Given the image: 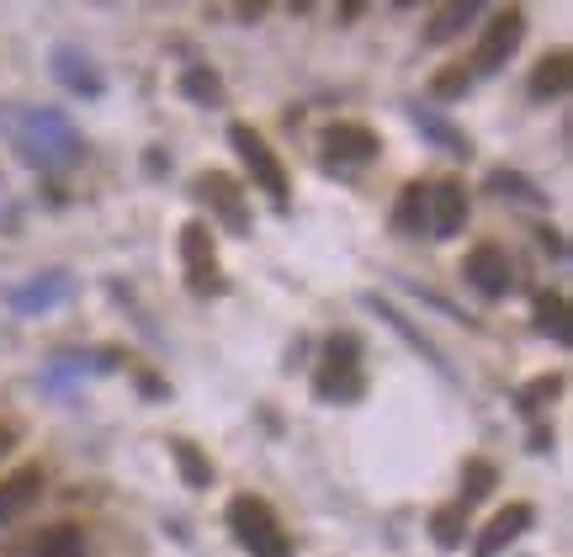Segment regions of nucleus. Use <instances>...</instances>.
Listing matches in <instances>:
<instances>
[{"mask_svg": "<svg viewBox=\"0 0 573 557\" xmlns=\"http://www.w3.org/2000/svg\"><path fill=\"white\" fill-rule=\"evenodd\" d=\"M393 234L404 240H425L430 234V181H409L399 202H393Z\"/></svg>", "mask_w": 573, "mask_h": 557, "instance_id": "nucleus-12", "label": "nucleus"}, {"mask_svg": "<svg viewBox=\"0 0 573 557\" xmlns=\"http://www.w3.org/2000/svg\"><path fill=\"white\" fill-rule=\"evenodd\" d=\"M563 398V372H542V377H531L521 393H515V409L525 414V419H536L542 409H552Z\"/></svg>", "mask_w": 573, "mask_h": 557, "instance_id": "nucleus-18", "label": "nucleus"}, {"mask_svg": "<svg viewBox=\"0 0 573 557\" xmlns=\"http://www.w3.org/2000/svg\"><path fill=\"white\" fill-rule=\"evenodd\" d=\"M525 91H531V101H552L569 91V53L552 49L536 59V70H531V80H525Z\"/></svg>", "mask_w": 573, "mask_h": 557, "instance_id": "nucleus-15", "label": "nucleus"}, {"mask_svg": "<svg viewBox=\"0 0 573 557\" xmlns=\"http://www.w3.org/2000/svg\"><path fill=\"white\" fill-rule=\"evenodd\" d=\"M181 266H187V287L197 292V297H218V292L229 287V282H223V266H218L213 229L202 219L181 229Z\"/></svg>", "mask_w": 573, "mask_h": 557, "instance_id": "nucleus-4", "label": "nucleus"}, {"mask_svg": "<svg viewBox=\"0 0 573 557\" xmlns=\"http://www.w3.org/2000/svg\"><path fill=\"white\" fill-rule=\"evenodd\" d=\"M521 38H525L521 6H504V11H494V17H489V27L478 32V49H473V64H468V70H473V74L504 70V64L515 59V49H521Z\"/></svg>", "mask_w": 573, "mask_h": 557, "instance_id": "nucleus-5", "label": "nucleus"}, {"mask_svg": "<svg viewBox=\"0 0 573 557\" xmlns=\"http://www.w3.org/2000/svg\"><path fill=\"white\" fill-rule=\"evenodd\" d=\"M229 149H234L239 160H244L250 181H255V186L271 196V207H277V213H286V207H292V181H286V170H282V160H277V149L265 144L250 122H229Z\"/></svg>", "mask_w": 573, "mask_h": 557, "instance_id": "nucleus-3", "label": "nucleus"}, {"mask_svg": "<svg viewBox=\"0 0 573 557\" xmlns=\"http://www.w3.org/2000/svg\"><path fill=\"white\" fill-rule=\"evenodd\" d=\"M478 11H483V0H452V6H446V11H441V17H435V22L425 27V43H430V49L452 43L456 32H462V27H473Z\"/></svg>", "mask_w": 573, "mask_h": 557, "instance_id": "nucleus-17", "label": "nucleus"}, {"mask_svg": "<svg viewBox=\"0 0 573 557\" xmlns=\"http://www.w3.org/2000/svg\"><path fill=\"white\" fill-rule=\"evenodd\" d=\"M366 393V372H361V340L356 335H334L324 345V356L313 366V398L324 404H356Z\"/></svg>", "mask_w": 573, "mask_h": 557, "instance_id": "nucleus-2", "label": "nucleus"}, {"mask_svg": "<svg viewBox=\"0 0 573 557\" xmlns=\"http://www.w3.org/2000/svg\"><path fill=\"white\" fill-rule=\"evenodd\" d=\"M48 494V467L43 462H22L0 478V531L17 526L27 509H38V499Z\"/></svg>", "mask_w": 573, "mask_h": 557, "instance_id": "nucleus-8", "label": "nucleus"}, {"mask_svg": "<svg viewBox=\"0 0 573 557\" xmlns=\"http://www.w3.org/2000/svg\"><path fill=\"white\" fill-rule=\"evenodd\" d=\"M239 11H244V17H261V11H265V0H239Z\"/></svg>", "mask_w": 573, "mask_h": 557, "instance_id": "nucleus-29", "label": "nucleus"}, {"mask_svg": "<svg viewBox=\"0 0 573 557\" xmlns=\"http://www.w3.org/2000/svg\"><path fill=\"white\" fill-rule=\"evenodd\" d=\"M86 547H91L86 526H74V520H59V526H48V531L32 536V541H27L17 557H86Z\"/></svg>", "mask_w": 573, "mask_h": 557, "instance_id": "nucleus-13", "label": "nucleus"}, {"mask_svg": "<svg viewBox=\"0 0 573 557\" xmlns=\"http://www.w3.org/2000/svg\"><path fill=\"white\" fill-rule=\"evenodd\" d=\"M393 6H414V0H393Z\"/></svg>", "mask_w": 573, "mask_h": 557, "instance_id": "nucleus-31", "label": "nucleus"}, {"mask_svg": "<svg viewBox=\"0 0 573 557\" xmlns=\"http://www.w3.org/2000/svg\"><path fill=\"white\" fill-rule=\"evenodd\" d=\"M170 462H175V473H181V484L191 488V494H202V488H213V478H218V467H213V457L197 446V440H187V436H170Z\"/></svg>", "mask_w": 573, "mask_h": 557, "instance_id": "nucleus-14", "label": "nucleus"}, {"mask_svg": "<svg viewBox=\"0 0 573 557\" xmlns=\"http://www.w3.org/2000/svg\"><path fill=\"white\" fill-rule=\"evenodd\" d=\"M17 446H22V425H17V419H0V462L11 457Z\"/></svg>", "mask_w": 573, "mask_h": 557, "instance_id": "nucleus-26", "label": "nucleus"}, {"mask_svg": "<svg viewBox=\"0 0 573 557\" xmlns=\"http://www.w3.org/2000/svg\"><path fill=\"white\" fill-rule=\"evenodd\" d=\"M462 282H468L478 297H504V292L515 287V271H510V255H504V244L478 240L473 250L462 255Z\"/></svg>", "mask_w": 573, "mask_h": 557, "instance_id": "nucleus-7", "label": "nucleus"}, {"mask_svg": "<svg viewBox=\"0 0 573 557\" xmlns=\"http://www.w3.org/2000/svg\"><path fill=\"white\" fill-rule=\"evenodd\" d=\"M409 118H414V128L425 133L430 144H441L446 154H456V160H468V154H473V144H468V139L456 133L452 122H441V118H435V112H425V107H409Z\"/></svg>", "mask_w": 573, "mask_h": 557, "instance_id": "nucleus-20", "label": "nucleus"}, {"mask_svg": "<svg viewBox=\"0 0 573 557\" xmlns=\"http://www.w3.org/2000/svg\"><path fill=\"white\" fill-rule=\"evenodd\" d=\"M536 244H542V250H547L552 261H563V255H569V244H563V234H557V229H547V223H542V229H536Z\"/></svg>", "mask_w": 573, "mask_h": 557, "instance_id": "nucleus-25", "label": "nucleus"}, {"mask_svg": "<svg viewBox=\"0 0 573 557\" xmlns=\"http://www.w3.org/2000/svg\"><path fill=\"white\" fill-rule=\"evenodd\" d=\"M181 97L218 107V101H223V80H218L213 70H187V74H181Z\"/></svg>", "mask_w": 573, "mask_h": 557, "instance_id": "nucleus-23", "label": "nucleus"}, {"mask_svg": "<svg viewBox=\"0 0 573 557\" xmlns=\"http://www.w3.org/2000/svg\"><path fill=\"white\" fill-rule=\"evenodd\" d=\"M468 213H473V196L462 181H430V234L435 240H456L468 229Z\"/></svg>", "mask_w": 573, "mask_h": 557, "instance_id": "nucleus-11", "label": "nucleus"}, {"mask_svg": "<svg viewBox=\"0 0 573 557\" xmlns=\"http://www.w3.org/2000/svg\"><path fill=\"white\" fill-rule=\"evenodd\" d=\"M223 520H229V536L250 557H292V536H286L277 509L265 505L261 494H234L229 509H223Z\"/></svg>", "mask_w": 573, "mask_h": 557, "instance_id": "nucleus-1", "label": "nucleus"}, {"mask_svg": "<svg viewBox=\"0 0 573 557\" xmlns=\"http://www.w3.org/2000/svg\"><path fill=\"white\" fill-rule=\"evenodd\" d=\"M191 196H197V202H208V213H218V223H223L229 234H250V207H244V192H239L234 175H223V170H202V175L191 181Z\"/></svg>", "mask_w": 573, "mask_h": 557, "instance_id": "nucleus-6", "label": "nucleus"}, {"mask_svg": "<svg viewBox=\"0 0 573 557\" xmlns=\"http://www.w3.org/2000/svg\"><path fill=\"white\" fill-rule=\"evenodd\" d=\"M319 149H324V160H340V165H372L382 154V139L372 128H361V122H330L324 133H319Z\"/></svg>", "mask_w": 573, "mask_h": 557, "instance_id": "nucleus-10", "label": "nucleus"}, {"mask_svg": "<svg viewBox=\"0 0 573 557\" xmlns=\"http://www.w3.org/2000/svg\"><path fill=\"white\" fill-rule=\"evenodd\" d=\"M531 526H536V505H525V499H510V505L494 509V515H489V526L473 536V557H500V553H510V547H515V541H521Z\"/></svg>", "mask_w": 573, "mask_h": 557, "instance_id": "nucleus-9", "label": "nucleus"}, {"mask_svg": "<svg viewBox=\"0 0 573 557\" xmlns=\"http://www.w3.org/2000/svg\"><path fill=\"white\" fill-rule=\"evenodd\" d=\"M536 330L557 345H569V297L563 292H536Z\"/></svg>", "mask_w": 573, "mask_h": 557, "instance_id": "nucleus-21", "label": "nucleus"}, {"mask_svg": "<svg viewBox=\"0 0 573 557\" xmlns=\"http://www.w3.org/2000/svg\"><path fill=\"white\" fill-rule=\"evenodd\" d=\"M361 6H366V0H340V22H356Z\"/></svg>", "mask_w": 573, "mask_h": 557, "instance_id": "nucleus-28", "label": "nucleus"}, {"mask_svg": "<svg viewBox=\"0 0 573 557\" xmlns=\"http://www.w3.org/2000/svg\"><path fill=\"white\" fill-rule=\"evenodd\" d=\"M430 541L441 547V553H456L462 541H468V509L456 505H441V509H430Z\"/></svg>", "mask_w": 573, "mask_h": 557, "instance_id": "nucleus-16", "label": "nucleus"}, {"mask_svg": "<svg viewBox=\"0 0 573 557\" xmlns=\"http://www.w3.org/2000/svg\"><path fill=\"white\" fill-rule=\"evenodd\" d=\"M309 6H313V0H292V11H309Z\"/></svg>", "mask_w": 573, "mask_h": 557, "instance_id": "nucleus-30", "label": "nucleus"}, {"mask_svg": "<svg viewBox=\"0 0 573 557\" xmlns=\"http://www.w3.org/2000/svg\"><path fill=\"white\" fill-rule=\"evenodd\" d=\"M494 488H500V473H494V462H483V457L462 462V494H456V505L473 509V505H483V499H489Z\"/></svg>", "mask_w": 573, "mask_h": 557, "instance_id": "nucleus-19", "label": "nucleus"}, {"mask_svg": "<svg viewBox=\"0 0 573 557\" xmlns=\"http://www.w3.org/2000/svg\"><path fill=\"white\" fill-rule=\"evenodd\" d=\"M468 85H473V70H468V64H452V70H441L435 80H430V97L456 101V97H468Z\"/></svg>", "mask_w": 573, "mask_h": 557, "instance_id": "nucleus-24", "label": "nucleus"}, {"mask_svg": "<svg viewBox=\"0 0 573 557\" xmlns=\"http://www.w3.org/2000/svg\"><path fill=\"white\" fill-rule=\"evenodd\" d=\"M525 446H531V457H547V452H552V431H531V440H525Z\"/></svg>", "mask_w": 573, "mask_h": 557, "instance_id": "nucleus-27", "label": "nucleus"}, {"mask_svg": "<svg viewBox=\"0 0 573 557\" xmlns=\"http://www.w3.org/2000/svg\"><path fill=\"white\" fill-rule=\"evenodd\" d=\"M489 192L500 196V202H531V207H542L547 196L536 181H525L521 170H489Z\"/></svg>", "mask_w": 573, "mask_h": 557, "instance_id": "nucleus-22", "label": "nucleus"}]
</instances>
